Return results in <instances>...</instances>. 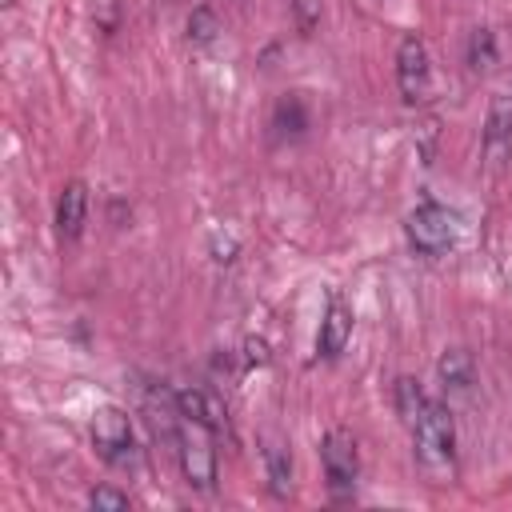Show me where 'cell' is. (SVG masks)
<instances>
[{"mask_svg":"<svg viewBox=\"0 0 512 512\" xmlns=\"http://www.w3.org/2000/svg\"><path fill=\"white\" fill-rule=\"evenodd\" d=\"M272 128L284 132V136H300V132L308 128V112H304L300 96H284V100L276 104V112H272Z\"/></svg>","mask_w":512,"mask_h":512,"instance_id":"5bb4252c","label":"cell"},{"mask_svg":"<svg viewBox=\"0 0 512 512\" xmlns=\"http://www.w3.org/2000/svg\"><path fill=\"white\" fill-rule=\"evenodd\" d=\"M436 372H440V384H444L448 392H468L472 380H476V360H472L468 348H448V352L440 356Z\"/></svg>","mask_w":512,"mask_h":512,"instance_id":"8fae6325","label":"cell"},{"mask_svg":"<svg viewBox=\"0 0 512 512\" xmlns=\"http://www.w3.org/2000/svg\"><path fill=\"white\" fill-rule=\"evenodd\" d=\"M348 336H352V308L344 304V296H328V308H324V320L316 332V352L324 360H336L344 352Z\"/></svg>","mask_w":512,"mask_h":512,"instance_id":"ba28073f","label":"cell"},{"mask_svg":"<svg viewBox=\"0 0 512 512\" xmlns=\"http://www.w3.org/2000/svg\"><path fill=\"white\" fill-rule=\"evenodd\" d=\"M492 60H496V40H492L488 28H476L472 40H468V64L476 72H484V68H492Z\"/></svg>","mask_w":512,"mask_h":512,"instance_id":"9a60e30c","label":"cell"},{"mask_svg":"<svg viewBox=\"0 0 512 512\" xmlns=\"http://www.w3.org/2000/svg\"><path fill=\"white\" fill-rule=\"evenodd\" d=\"M88 504H92V508H112V512H124L132 500H128V492L100 484V488H92V492H88Z\"/></svg>","mask_w":512,"mask_h":512,"instance_id":"2e32d148","label":"cell"},{"mask_svg":"<svg viewBox=\"0 0 512 512\" xmlns=\"http://www.w3.org/2000/svg\"><path fill=\"white\" fill-rule=\"evenodd\" d=\"M484 152L492 164H504L512 152V96L496 92L488 104V120H484Z\"/></svg>","mask_w":512,"mask_h":512,"instance_id":"52a82bcc","label":"cell"},{"mask_svg":"<svg viewBox=\"0 0 512 512\" xmlns=\"http://www.w3.org/2000/svg\"><path fill=\"white\" fill-rule=\"evenodd\" d=\"M84 220H88V188L84 180H68L56 200V232L64 240H76L84 232Z\"/></svg>","mask_w":512,"mask_h":512,"instance_id":"30bf717a","label":"cell"},{"mask_svg":"<svg viewBox=\"0 0 512 512\" xmlns=\"http://www.w3.org/2000/svg\"><path fill=\"white\" fill-rule=\"evenodd\" d=\"M264 464H268V484L276 496H288L292 492V452L284 440H264Z\"/></svg>","mask_w":512,"mask_h":512,"instance_id":"7c38bea8","label":"cell"},{"mask_svg":"<svg viewBox=\"0 0 512 512\" xmlns=\"http://www.w3.org/2000/svg\"><path fill=\"white\" fill-rule=\"evenodd\" d=\"M396 84L404 104H424L432 96V60L420 36H404L396 48Z\"/></svg>","mask_w":512,"mask_h":512,"instance_id":"5b68a950","label":"cell"},{"mask_svg":"<svg viewBox=\"0 0 512 512\" xmlns=\"http://www.w3.org/2000/svg\"><path fill=\"white\" fill-rule=\"evenodd\" d=\"M392 396H396V412H400V420L412 428V420H416V416L424 412V404H428V396H424L420 380L400 376V380H396V388H392Z\"/></svg>","mask_w":512,"mask_h":512,"instance_id":"4fadbf2b","label":"cell"},{"mask_svg":"<svg viewBox=\"0 0 512 512\" xmlns=\"http://www.w3.org/2000/svg\"><path fill=\"white\" fill-rule=\"evenodd\" d=\"M412 456L432 484H452L456 472V420L452 408L428 400L424 412L412 420Z\"/></svg>","mask_w":512,"mask_h":512,"instance_id":"6da1fadb","label":"cell"},{"mask_svg":"<svg viewBox=\"0 0 512 512\" xmlns=\"http://www.w3.org/2000/svg\"><path fill=\"white\" fill-rule=\"evenodd\" d=\"M212 436L208 428L184 420L180 436H176V448H180V468H184V480L196 488V492H212L216 488V448H212Z\"/></svg>","mask_w":512,"mask_h":512,"instance_id":"277c9868","label":"cell"},{"mask_svg":"<svg viewBox=\"0 0 512 512\" xmlns=\"http://www.w3.org/2000/svg\"><path fill=\"white\" fill-rule=\"evenodd\" d=\"M320 464L328 476V488L336 500H348L356 492V476H360V452H356V436L348 428H332L320 440Z\"/></svg>","mask_w":512,"mask_h":512,"instance_id":"7a4b0ae2","label":"cell"},{"mask_svg":"<svg viewBox=\"0 0 512 512\" xmlns=\"http://www.w3.org/2000/svg\"><path fill=\"white\" fill-rule=\"evenodd\" d=\"M92 444L108 464H128L132 460V420L124 408H100L92 416Z\"/></svg>","mask_w":512,"mask_h":512,"instance_id":"8992f818","label":"cell"},{"mask_svg":"<svg viewBox=\"0 0 512 512\" xmlns=\"http://www.w3.org/2000/svg\"><path fill=\"white\" fill-rule=\"evenodd\" d=\"M188 36L200 40V44H208V40L216 36V16H212L208 8H196V12L188 16Z\"/></svg>","mask_w":512,"mask_h":512,"instance_id":"e0dca14e","label":"cell"},{"mask_svg":"<svg viewBox=\"0 0 512 512\" xmlns=\"http://www.w3.org/2000/svg\"><path fill=\"white\" fill-rule=\"evenodd\" d=\"M172 400H176V412H180L184 420H192V424H200V428H208V432H220V428L228 424L224 404H220L212 392H204V388H180Z\"/></svg>","mask_w":512,"mask_h":512,"instance_id":"9c48e42d","label":"cell"},{"mask_svg":"<svg viewBox=\"0 0 512 512\" xmlns=\"http://www.w3.org/2000/svg\"><path fill=\"white\" fill-rule=\"evenodd\" d=\"M456 232H460L456 212H448V208H440V204H420V208H412L408 220H404L408 244H412L416 252H424V256H436V252L452 248V244H456Z\"/></svg>","mask_w":512,"mask_h":512,"instance_id":"3957f363","label":"cell"}]
</instances>
